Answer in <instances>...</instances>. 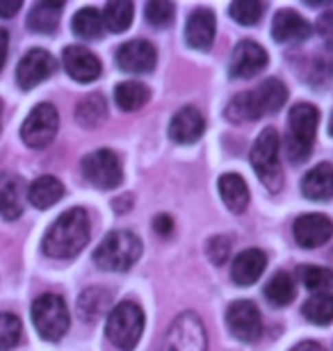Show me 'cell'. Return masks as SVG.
<instances>
[{
	"mask_svg": "<svg viewBox=\"0 0 333 351\" xmlns=\"http://www.w3.org/2000/svg\"><path fill=\"white\" fill-rule=\"evenodd\" d=\"M89 215L84 208H71L65 215H60L53 221V226L46 230L41 249L46 256L69 261L78 256L89 242Z\"/></svg>",
	"mask_w": 333,
	"mask_h": 351,
	"instance_id": "1",
	"label": "cell"
},
{
	"mask_svg": "<svg viewBox=\"0 0 333 351\" xmlns=\"http://www.w3.org/2000/svg\"><path fill=\"white\" fill-rule=\"evenodd\" d=\"M288 101V89L281 80L269 78L260 82L256 89L236 96L226 110L231 121H256L265 114H274Z\"/></svg>",
	"mask_w": 333,
	"mask_h": 351,
	"instance_id": "2",
	"label": "cell"
},
{
	"mask_svg": "<svg viewBox=\"0 0 333 351\" xmlns=\"http://www.w3.org/2000/svg\"><path fill=\"white\" fill-rule=\"evenodd\" d=\"M141 242L130 230H112L94 251V263L105 271H128L139 261Z\"/></svg>",
	"mask_w": 333,
	"mask_h": 351,
	"instance_id": "3",
	"label": "cell"
},
{
	"mask_svg": "<svg viewBox=\"0 0 333 351\" xmlns=\"http://www.w3.org/2000/svg\"><path fill=\"white\" fill-rule=\"evenodd\" d=\"M144 333V311L135 301H122L110 311L105 335L115 347L130 351Z\"/></svg>",
	"mask_w": 333,
	"mask_h": 351,
	"instance_id": "4",
	"label": "cell"
},
{
	"mask_svg": "<svg viewBox=\"0 0 333 351\" xmlns=\"http://www.w3.org/2000/svg\"><path fill=\"white\" fill-rule=\"evenodd\" d=\"M317 123H320V110L310 103H297L288 114V156L292 162H301L308 158L310 146L315 142Z\"/></svg>",
	"mask_w": 333,
	"mask_h": 351,
	"instance_id": "5",
	"label": "cell"
},
{
	"mask_svg": "<svg viewBox=\"0 0 333 351\" xmlns=\"http://www.w3.org/2000/svg\"><path fill=\"white\" fill-rule=\"evenodd\" d=\"M281 137L274 128H265L251 149V167L269 192H279L283 185V171L279 165Z\"/></svg>",
	"mask_w": 333,
	"mask_h": 351,
	"instance_id": "6",
	"label": "cell"
},
{
	"mask_svg": "<svg viewBox=\"0 0 333 351\" xmlns=\"http://www.w3.org/2000/svg\"><path fill=\"white\" fill-rule=\"evenodd\" d=\"M69 308L60 294H41L32 304V324L48 342H58L69 331Z\"/></svg>",
	"mask_w": 333,
	"mask_h": 351,
	"instance_id": "7",
	"label": "cell"
},
{
	"mask_svg": "<svg viewBox=\"0 0 333 351\" xmlns=\"http://www.w3.org/2000/svg\"><path fill=\"white\" fill-rule=\"evenodd\" d=\"M160 351H208V335L199 315L192 311L179 315L165 333Z\"/></svg>",
	"mask_w": 333,
	"mask_h": 351,
	"instance_id": "8",
	"label": "cell"
},
{
	"mask_svg": "<svg viewBox=\"0 0 333 351\" xmlns=\"http://www.w3.org/2000/svg\"><path fill=\"white\" fill-rule=\"evenodd\" d=\"M60 128V114L51 103H39L30 114L25 117L21 125V139L30 149H46L58 135Z\"/></svg>",
	"mask_w": 333,
	"mask_h": 351,
	"instance_id": "9",
	"label": "cell"
},
{
	"mask_svg": "<svg viewBox=\"0 0 333 351\" xmlns=\"http://www.w3.org/2000/svg\"><path fill=\"white\" fill-rule=\"evenodd\" d=\"M80 169L84 180L98 189H115L124 180L122 162H119L117 153H112L110 149H98L89 153V156H84Z\"/></svg>",
	"mask_w": 333,
	"mask_h": 351,
	"instance_id": "10",
	"label": "cell"
},
{
	"mask_svg": "<svg viewBox=\"0 0 333 351\" xmlns=\"http://www.w3.org/2000/svg\"><path fill=\"white\" fill-rule=\"evenodd\" d=\"M226 324H229V331L242 342H253L263 335V317H260L258 306L246 299L229 306Z\"/></svg>",
	"mask_w": 333,
	"mask_h": 351,
	"instance_id": "11",
	"label": "cell"
},
{
	"mask_svg": "<svg viewBox=\"0 0 333 351\" xmlns=\"http://www.w3.org/2000/svg\"><path fill=\"white\" fill-rule=\"evenodd\" d=\"M55 58L44 48H32L23 55V60L16 66V82L21 89H32L39 82L48 80L55 73Z\"/></svg>",
	"mask_w": 333,
	"mask_h": 351,
	"instance_id": "12",
	"label": "cell"
},
{
	"mask_svg": "<svg viewBox=\"0 0 333 351\" xmlns=\"http://www.w3.org/2000/svg\"><path fill=\"white\" fill-rule=\"evenodd\" d=\"M158 53L146 39H130L117 48V66L126 73H148L153 71Z\"/></svg>",
	"mask_w": 333,
	"mask_h": 351,
	"instance_id": "13",
	"label": "cell"
},
{
	"mask_svg": "<svg viewBox=\"0 0 333 351\" xmlns=\"http://www.w3.org/2000/svg\"><path fill=\"white\" fill-rule=\"evenodd\" d=\"M267 66V51L256 41H240L229 60L231 78H251Z\"/></svg>",
	"mask_w": 333,
	"mask_h": 351,
	"instance_id": "14",
	"label": "cell"
},
{
	"mask_svg": "<svg viewBox=\"0 0 333 351\" xmlns=\"http://www.w3.org/2000/svg\"><path fill=\"white\" fill-rule=\"evenodd\" d=\"M295 240L303 249H317L322 244H327L333 235V221L327 215H301L292 226Z\"/></svg>",
	"mask_w": 333,
	"mask_h": 351,
	"instance_id": "15",
	"label": "cell"
},
{
	"mask_svg": "<svg viewBox=\"0 0 333 351\" xmlns=\"http://www.w3.org/2000/svg\"><path fill=\"white\" fill-rule=\"evenodd\" d=\"M62 62H65L67 73L76 82H94L98 75H101V71H103L101 60H98L91 51H87V48H82V46H69V48H65Z\"/></svg>",
	"mask_w": 333,
	"mask_h": 351,
	"instance_id": "16",
	"label": "cell"
},
{
	"mask_svg": "<svg viewBox=\"0 0 333 351\" xmlns=\"http://www.w3.org/2000/svg\"><path fill=\"white\" fill-rule=\"evenodd\" d=\"M215 32H217V21L215 14L210 10H194L190 14L187 23H185V41L187 46L196 48V51H208L215 41Z\"/></svg>",
	"mask_w": 333,
	"mask_h": 351,
	"instance_id": "17",
	"label": "cell"
},
{
	"mask_svg": "<svg viewBox=\"0 0 333 351\" xmlns=\"http://www.w3.org/2000/svg\"><path fill=\"white\" fill-rule=\"evenodd\" d=\"M205 130V119L196 108H181L169 123V137L176 144H194Z\"/></svg>",
	"mask_w": 333,
	"mask_h": 351,
	"instance_id": "18",
	"label": "cell"
},
{
	"mask_svg": "<svg viewBox=\"0 0 333 351\" xmlns=\"http://www.w3.org/2000/svg\"><path fill=\"white\" fill-rule=\"evenodd\" d=\"M272 37L279 44H290V41H303L310 37V23L303 16H299L295 10H281L276 12L272 21Z\"/></svg>",
	"mask_w": 333,
	"mask_h": 351,
	"instance_id": "19",
	"label": "cell"
},
{
	"mask_svg": "<svg viewBox=\"0 0 333 351\" xmlns=\"http://www.w3.org/2000/svg\"><path fill=\"white\" fill-rule=\"evenodd\" d=\"M267 267V256L260 249H246L240 256H236L231 267V276L238 285H253L263 276Z\"/></svg>",
	"mask_w": 333,
	"mask_h": 351,
	"instance_id": "20",
	"label": "cell"
},
{
	"mask_svg": "<svg viewBox=\"0 0 333 351\" xmlns=\"http://www.w3.org/2000/svg\"><path fill=\"white\" fill-rule=\"evenodd\" d=\"M301 194L310 201H329L333 196V165L320 162L303 176Z\"/></svg>",
	"mask_w": 333,
	"mask_h": 351,
	"instance_id": "21",
	"label": "cell"
},
{
	"mask_svg": "<svg viewBox=\"0 0 333 351\" xmlns=\"http://www.w3.org/2000/svg\"><path fill=\"white\" fill-rule=\"evenodd\" d=\"M23 201H25V185L19 176H10L0 182V215L7 221H14L23 215Z\"/></svg>",
	"mask_w": 333,
	"mask_h": 351,
	"instance_id": "22",
	"label": "cell"
},
{
	"mask_svg": "<svg viewBox=\"0 0 333 351\" xmlns=\"http://www.w3.org/2000/svg\"><path fill=\"white\" fill-rule=\"evenodd\" d=\"M65 196V185L55 176H39L37 180L27 187V201L37 210H48Z\"/></svg>",
	"mask_w": 333,
	"mask_h": 351,
	"instance_id": "23",
	"label": "cell"
},
{
	"mask_svg": "<svg viewBox=\"0 0 333 351\" xmlns=\"http://www.w3.org/2000/svg\"><path fill=\"white\" fill-rule=\"evenodd\" d=\"M219 194H222V201L231 213L240 215L249 206V187H246L242 176L238 173H224L219 178Z\"/></svg>",
	"mask_w": 333,
	"mask_h": 351,
	"instance_id": "24",
	"label": "cell"
},
{
	"mask_svg": "<svg viewBox=\"0 0 333 351\" xmlns=\"http://www.w3.org/2000/svg\"><path fill=\"white\" fill-rule=\"evenodd\" d=\"M65 10V3L60 0H44V3H37L32 7L30 16H27V27L32 32H39V34H51L58 30V23H60V14Z\"/></svg>",
	"mask_w": 333,
	"mask_h": 351,
	"instance_id": "25",
	"label": "cell"
},
{
	"mask_svg": "<svg viewBox=\"0 0 333 351\" xmlns=\"http://www.w3.org/2000/svg\"><path fill=\"white\" fill-rule=\"evenodd\" d=\"M151 98V89H148L144 82H137V80H126V82H119L115 87V101L119 105V110L124 112H135L139 108H144Z\"/></svg>",
	"mask_w": 333,
	"mask_h": 351,
	"instance_id": "26",
	"label": "cell"
},
{
	"mask_svg": "<svg viewBox=\"0 0 333 351\" xmlns=\"http://www.w3.org/2000/svg\"><path fill=\"white\" fill-rule=\"evenodd\" d=\"M110 292L103 287H87L78 299V313L84 322H96L105 311H110Z\"/></svg>",
	"mask_w": 333,
	"mask_h": 351,
	"instance_id": "27",
	"label": "cell"
},
{
	"mask_svg": "<svg viewBox=\"0 0 333 351\" xmlns=\"http://www.w3.org/2000/svg\"><path fill=\"white\" fill-rule=\"evenodd\" d=\"M105 114H108V105L101 94L84 96L76 108V121L84 128H96L98 123H103Z\"/></svg>",
	"mask_w": 333,
	"mask_h": 351,
	"instance_id": "28",
	"label": "cell"
},
{
	"mask_svg": "<svg viewBox=\"0 0 333 351\" xmlns=\"http://www.w3.org/2000/svg\"><path fill=\"white\" fill-rule=\"evenodd\" d=\"M133 14H135V5L130 0H112L103 10V25L110 32H124L133 23Z\"/></svg>",
	"mask_w": 333,
	"mask_h": 351,
	"instance_id": "29",
	"label": "cell"
},
{
	"mask_svg": "<svg viewBox=\"0 0 333 351\" xmlns=\"http://www.w3.org/2000/svg\"><path fill=\"white\" fill-rule=\"evenodd\" d=\"M71 30L82 39H101L103 34V14L94 7H82L71 21Z\"/></svg>",
	"mask_w": 333,
	"mask_h": 351,
	"instance_id": "30",
	"label": "cell"
},
{
	"mask_svg": "<svg viewBox=\"0 0 333 351\" xmlns=\"http://www.w3.org/2000/svg\"><path fill=\"white\" fill-rule=\"evenodd\" d=\"M295 294H297L295 280L286 271H276L265 285V297L274 306H288L295 299Z\"/></svg>",
	"mask_w": 333,
	"mask_h": 351,
	"instance_id": "31",
	"label": "cell"
},
{
	"mask_svg": "<svg viewBox=\"0 0 333 351\" xmlns=\"http://www.w3.org/2000/svg\"><path fill=\"white\" fill-rule=\"evenodd\" d=\"M303 317L313 322L317 326H327L333 322V292L313 294L306 304H303Z\"/></svg>",
	"mask_w": 333,
	"mask_h": 351,
	"instance_id": "32",
	"label": "cell"
},
{
	"mask_svg": "<svg viewBox=\"0 0 333 351\" xmlns=\"http://www.w3.org/2000/svg\"><path fill=\"white\" fill-rule=\"evenodd\" d=\"M299 278L306 290L315 294H324L333 290V271L327 267H317V265H301L299 267Z\"/></svg>",
	"mask_w": 333,
	"mask_h": 351,
	"instance_id": "33",
	"label": "cell"
},
{
	"mask_svg": "<svg viewBox=\"0 0 333 351\" xmlns=\"http://www.w3.org/2000/svg\"><path fill=\"white\" fill-rule=\"evenodd\" d=\"M265 12V5L258 0H236L229 7L231 19L240 25H256Z\"/></svg>",
	"mask_w": 333,
	"mask_h": 351,
	"instance_id": "34",
	"label": "cell"
},
{
	"mask_svg": "<svg viewBox=\"0 0 333 351\" xmlns=\"http://www.w3.org/2000/svg\"><path fill=\"white\" fill-rule=\"evenodd\" d=\"M21 340V319L12 313H0V351H10Z\"/></svg>",
	"mask_w": 333,
	"mask_h": 351,
	"instance_id": "35",
	"label": "cell"
},
{
	"mask_svg": "<svg viewBox=\"0 0 333 351\" xmlns=\"http://www.w3.org/2000/svg\"><path fill=\"white\" fill-rule=\"evenodd\" d=\"M144 14L153 27H167L174 21V5L167 3V0H151L144 7Z\"/></svg>",
	"mask_w": 333,
	"mask_h": 351,
	"instance_id": "36",
	"label": "cell"
},
{
	"mask_svg": "<svg viewBox=\"0 0 333 351\" xmlns=\"http://www.w3.org/2000/svg\"><path fill=\"white\" fill-rule=\"evenodd\" d=\"M205 251H208V258L215 265H224L231 256V242L226 240L224 235H215L208 244H205Z\"/></svg>",
	"mask_w": 333,
	"mask_h": 351,
	"instance_id": "37",
	"label": "cell"
},
{
	"mask_svg": "<svg viewBox=\"0 0 333 351\" xmlns=\"http://www.w3.org/2000/svg\"><path fill=\"white\" fill-rule=\"evenodd\" d=\"M153 228H155V233L162 235V237H167V235H172V230H174V219L169 215H158L153 219Z\"/></svg>",
	"mask_w": 333,
	"mask_h": 351,
	"instance_id": "38",
	"label": "cell"
},
{
	"mask_svg": "<svg viewBox=\"0 0 333 351\" xmlns=\"http://www.w3.org/2000/svg\"><path fill=\"white\" fill-rule=\"evenodd\" d=\"M21 10V0H0V19H12Z\"/></svg>",
	"mask_w": 333,
	"mask_h": 351,
	"instance_id": "39",
	"label": "cell"
},
{
	"mask_svg": "<svg viewBox=\"0 0 333 351\" xmlns=\"http://www.w3.org/2000/svg\"><path fill=\"white\" fill-rule=\"evenodd\" d=\"M7 48H10V34H7L5 27H0V71H3L7 62Z\"/></svg>",
	"mask_w": 333,
	"mask_h": 351,
	"instance_id": "40",
	"label": "cell"
},
{
	"mask_svg": "<svg viewBox=\"0 0 333 351\" xmlns=\"http://www.w3.org/2000/svg\"><path fill=\"white\" fill-rule=\"evenodd\" d=\"M290 351H324L322 345H317L313 340H306V342H299V345H295Z\"/></svg>",
	"mask_w": 333,
	"mask_h": 351,
	"instance_id": "41",
	"label": "cell"
},
{
	"mask_svg": "<svg viewBox=\"0 0 333 351\" xmlns=\"http://www.w3.org/2000/svg\"><path fill=\"white\" fill-rule=\"evenodd\" d=\"M329 132L333 135V114H331V123H329Z\"/></svg>",
	"mask_w": 333,
	"mask_h": 351,
	"instance_id": "42",
	"label": "cell"
}]
</instances>
